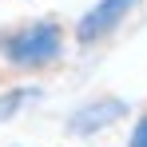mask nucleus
I'll return each mask as SVG.
<instances>
[{
  "mask_svg": "<svg viewBox=\"0 0 147 147\" xmlns=\"http://www.w3.org/2000/svg\"><path fill=\"white\" fill-rule=\"evenodd\" d=\"M68 52V28L56 16H40V20H24L0 32V64L8 72L36 76L48 72L64 60Z\"/></svg>",
  "mask_w": 147,
  "mask_h": 147,
  "instance_id": "nucleus-1",
  "label": "nucleus"
},
{
  "mask_svg": "<svg viewBox=\"0 0 147 147\" xmlns=\"http://www.w3.org/2000/svg\"><path fill=\"white\" fill-rule=\"evenodd\" d=\"M127 99L123 96H111V92H99V96L84 99V103H76L72 111H68V119H64V131L72 135V139H92L99 131H107V127H115V123L127 119Z\"/></svg>",
  "mask_w": 147,
  "mask_h": 147,
  "instance_id": "nucleus-2",
  "label": "nucleus"
},
{
  "mask_svg": "<svg viewBox=\"0 0 147 147\" xmlns=\"http://www.w3.org/2000/svg\"><path fill=\"white\" fill-rule=\"evenodd\" d=\"M139 4H143V0H96L88 12H80V20L72 24V40L80 48L103 44L107 36H115V32L127 24V16H131Z\"/></svg>",
  "mask_w": 147,
  "mask_h": 147,
  "instance_id": "nucleus-3",
  "label": "nucleus"
},
{
  "mask_svg": "<svg viewBox=\"0 0 147 147\" xmlns=\"http://www.w3.org/2000/svg\"><path fill=\"white\" fill-rule=\"evenodd\" d=\"M44 99V88L40 84H12L0 92V123H12L16 115H24L28 107H36Z\"/></svg>",
  "mask_w": 147,
  "mask_h": 147,
  "instance_id": "nucleus-4",
  "label": "nucleus"
},
{
  "mask_svg": "<svg viewBox=\"0 0 147 147\" xmlns=\"http://www.w3.org/2000/svg\"><path fill=\"white\" fill-rule=\"evenodd\" d=\"M123 147H147V107L135 115V123H131V135H127V143Z\"/></svg>",
  "mask_w": 147,
  "mask_h": 147,
  "instance_id": "nucleus-5",
  "label": "nucleus"
}]
</instances>
